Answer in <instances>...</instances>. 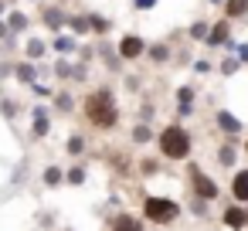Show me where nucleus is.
I'll list each match as a JSON object with an SVG mask.
<instances>
[{
    "instance_id": "nucleus-7",
    "label": "nucleus",
    "mask_w": 248,
    "mask_h": 231,
    "mask_svg": "<svg viewBox=\"0 0 248 231\" xmlns=\"http://www.w3.org/2000/svg\"><path fill=\"white\" fill-rule=\"evenodd\" d=\"M231 194H234L238 204L248 200V170H238V173H234V180H231Z\"/></svg>"
},
{
    "instance_id": "nucleus-19",
    "label": "nucleus",
    "mask_w": 248,
    "mask_h": 231,
    "mask_svg": "<svg viewBox=\"0 0 248 231\" xmlns=\"http://www.w3.org/2000/svg\"><path fill=\"white\" fill-rule=\"evenodd\" d=\"M217 156H221V163H224V167H231V163H234V150H231V146H221V153H217Z\"/></svg>"
},
{
    "instance_id": "nucleus-1",
    "label": "nucleus",
    "mask_w": 248,
    "mask_h": 231,
    "mask_svg": "<svg viewBox=\"0 0 248 231\" xmlns=\"http://www.w3.org/2000/svg\"><path fill=\"white\" fill-rule=\"evenodd\" d=\"M85 116L99 126V129H112L119 123V109H116V99L102 89V92H92L85 99Z\"/></svg>"
},
{
    "instance_id": "nucleus-20",
    "label": "nucleus",
    "mask_w": 248,
    "mask_h": 231,
    "mask_svg": "<svg viewBox=\"0 0 248 231\" xmlns=\"http://www.w3.org/2000/svg\"><path fill=\"white\" fill-rule=\"evenodd\" d=\"M177 102H180V106H190V102H194V92H190V89H180V92H177Z\"/></svg>"
},
{
    "instance_id": "nucleus-27",
    "label": "nucleus",
    "mask_w": 248,
    "mask_h": 231,
    "mask_svg": "<svg viewBox=\"0 0 248 231\" xmlns=\"http://www.w3.org/2000/svg\"><path fill=\"white\" fill-rule=\"evenodd\" d=\"M89 21H92V31H109V24L102 17H89Z\"/></svg>"
},
{
    "instance_id": "nucleus-29",
    "label": "nucleus",
    "mask_w": 248,
    "mask_h": 231,
    "mask_svg": "<svg viewBox=\"0 0 248 231\" xmlns=\"http://www.w3.org/2000/svg\"><path fill=\"white\" fill-rule=\"evenodd\" d=\"M136 7H140V11H150V7H153V0H136Z\"/></svg>"
},
{
    "instance_id": "nucleus-12",
    "label": "nucleus",
    "mask_w": 248,
    "mask_h": 231,
    "mask_svg": "<svg viewBox=\"0 0 248 231\" xmlns=\"http://www.w3.org/2000/svg\"><path fill=\"white\" fill-rule=\"evenodd\" d=\"M224 7H228V14H231V17H241V14L248 11V0H228Z\"/></svg>"
},
{
    "instance_id": "nucleus-11",
    "label": "nucleus",
    "mask_w": 248,
    "mask_h": 231,
    "mask_svg": "<svg viewBox=\"0 0 248 231\" xmlns=\"http://www.w3.org/2000/svg\"><path fill=\"white\" fill-rule=\"evenodd\" d=\"M228 41V24H214V31L207 34V45H224Z\"/></svg>"
},
{
    "instance_id": "nucleus-16",
    "label": "nucleus",
    "mask_w": 248,
    "mask_h": 231,
    "mask_svg": "<svg viewBox=\"0 0 248 231\" xmlns=\"http://www.w3.org/2000/svg\"><path fill=\"white\" fill-rule=\"evenodd\" d=\"M82 150H85V139H82V136H72V139H68V153H72V156H78Z\"/></svg>"
},
{
    "instance_id": "nucleus-5",
    "label": "nucleus",
    "mask_w": 248,
    "mask_h": 231,
    "mask_svg": "<svg viewBox=\"0 0 248 231\" xmlns=\"http://www.w3.org/2000/svg\"><path fill=\"white\" fill-rule=\"evenodd\" d=\"M143 51H146V45H143L140 38H133V34H129V38H123V45H119V58H126V62L140 58Z\"/></svg>"
},
{
    "instance_id": "nucleus-26",
    "label": "nucleus",
    "mask_w": 248,
    "mask_h": 231,
    "mask_svg": "<svg viewBox=\"0 0 248 231\" xmlns=\"http://www.w3.org/2000/svg\"><path fill=\"white\" fill-rule=\"evenodd\" d=\"M45 17H48V24H62V21H65V17H62V11H48Z\"/></svg>"
},
{
    "instance_id": "nucleus-22",
    "label": "nucleus",
    "mask_w": 248,
    "mask_h": 231,
    "mask_svg": "<svg viewBox=\"0 0 248 231\" xmlns=\"http://www.w3.org/2000/svg\"><path fill=\"white\" fill-rule=\"evenodd\" d=\"M41 51H45V45H41V41H28V55H31V58H38Z\"/></svg>"
},
{
    "instance_id": "nucleus-28",
    "label": "nucleus",
    "mask_w": 248,
    "mask_h": 231,
    "mask_svg": "<svg viewBox=\"0 0 248 231\" xmlns=\"http://www.w3.org/2000/svg\"><path fill=\"white\" fill-rule=\"evenodd\" d=\"M55 48H62V51H68V48H72V41H68V38H58V41H55Z\"/></svg>"
},
{
    "instance_id": "nucleus-4",
    "label": "nucleus",
    "mask_w": 248,
    "mask_h": 231,
    "mask_svg": "<svg viewBox=\"0 0 248 231\" xmlns=\"http://www.w3.org/2000/svg\"><path fill=\"white\" fill-rule=\"evenodd\" d=\"M190 187H194V194H197L201 200H214V197L221 194V190H217V184H214V180H211L197 163H190Z\"/></svg>"
},
{
    "instance_id": "nucleus-18",
    "label": "nucleus",
    "mask_w": 248,
    "mask_h": 231,
    "mask_svg": "<svg viewBox=\"0 0 248 231\" xmlns=\"http://www.w3.org/2000/svg\"><path fill=\"white\" fill-rule=\"evenodd\" d=\"M68 184H85V170L82 167H72L68 170Z\"/></svg>"
},
{
    "instance_id": "nucleus-25",
    "label": "nucleus",
    "mask_w": 248,
    "mask_h": 231,
    "mask_svg": "<svg viewBox=\"0 0 248 231\" xmlns=\"http://www.w3.org/2000/svg\"><path fill=\"white\" fill-rule=\"evenodd\" d=\"M55 102H58V106H62V112H72V95H58V99H55Z\"/></svg>"
},
{
    "instance_id": "nucleus-8",
    "label": "nucleus",
    "mask_w": 248,
    "mask_h": 231,
    "mask_svg": "<svg viewBox=\"0 0 248 231\" xmlns=\"http://www.w3.org/2000/svg\"><path fill=\"white\" fill-rule=\"evenodd\" d=\"M217 126H221V129H224L228 136H238V133L245 129V126H241V123H238V119H234L231 112H224V109H217Z\"/></svg>"
},
{
    "instance_id": "nucleus-15",
    "label": "nucleus",
    "mask_w": 248,
    "mask_h": 231,
    "mask_svg": "<svg viewBox=\"0 0 248 231\" xmlns=\"http://www.w3.org/2000/svg\"><path fill=\"white\" fill-rule=\"evenodd\" d=\"M17 78L31 85V82H34V68H31V65H17Z\"/></svg>"
},
{
    "instance_id": "nucleus-6",
    "label": "nucleus",
    "mask_w": 248,
    "mask_h": 231,
    "mask_svg": "<svg viewBox=\"0 0 248 231\" xmlns=\"http://www.w3.org/2000/svg\"><path fill=\"white\" fill-rule=\"evenodd\" d=\"M224 224H228V228H234V231H241V228L248 224V211H245V207H238V204H231V207L224 211Z\"/></svg>"
},
{
    "instance_id": "nucleus-30",
    "label": "nucleus",
    "mask_w": 248,
    "mask_h": 231,
    "mask_svg": "<svg viewBox=\"0 0 248 231\" xmlns=\"http://www.w3.org/2000/svg\"><path fill=\"white\" fill-rule=\"evenodd\" d=\"M238 58H241V62H248V45H241V48H238Z\"/></svg>"
},
{
    "instance_id": "nucleus-31",
    "label": "nucleus",
    "mask_w": 248,
    "mask_h": 231,
    "mask_svg": "<svg viewBox=\"0 0 248 231\" xmlns=\"http://www.w3.org/2000/svg\"><path fill=\"white\" fill-rule=\"evenodd\" d=\"M245 153H248V143H245Z\"/></svg>"
},
{
    "instance_id": "nucleus-2",
    "label": "nucleus",
    "mask_w": 248,
    "mask_h": 231,
    "mask_svg": "<svg viewBox=\"0 0 248 231\" xmlns=\"http://www.w3.org/2000/svg\"><path fill=\"white\" fill-rule=\"evenodd\" d=\"M160 150H163V156H170V160H184V156L190 153V133H187L184 126H167V129L160 133Z\"/></svg>"
},
{
    "instance_id": "nucleus-13",
    "label": "nucleus",
    "mask_w": 248,
    "mask_h": 231,
    "mask_svg": "<svg viewBox=\"0 0 248 231\" xmlns=\"http://www.w3.org/2000/svg\"><path fill=\"white\" fill-rule=\"evenodd\" d=\"M45 184H48V187H58V184H62V170H58V167H48V170H45Z\"/></svg>"
},
{
    "instance_id": "nucleus-3",
    "label": "nucleus",
    "mask_w": 248,
    "mask_h": 231,
    "mask_svg": "<svg viewBox=\"0 0 248 231\" xmlns=\"http://www.w3.org/2000/svg\"><path fill=\"white\" fill-rule=\"evenodd\" d=\"M143 217L153 221V224H170V221L180 217V207L170 197H146L143 200Z\"/></svg>"
},
{
    "instance_id": "nucleus-17",
    "label": "nucleus",
    "mask_w": 248,
    "mask_h": 231,
    "mask_svg": "<svg viewBox=\"0 0 248 231\" xmlns=\"http://www.w3.org/2000/svg\"><path fill=\"white\" fill-rule=\"evenodd\" d=\"M167 55H170V51H167V45H156V48H150V58H153V62H167Z\"/></svg>"
},
{
    "instance_id": "nucleus-24",
    "label": "nucleus",
    "mask_w": 248,
    "mask_h": 231,
    "mask_svg": "<svg viewBox=\"0 0 248 231\" xmlns=\"http://www.w3.org/2000/svg\"><path fill=\"white\" fill-rule=\"evenodd\" d=\"M190 34H194V38H207L211 31H207V24H194V28H190Z\"/></svg>"
},
{
    "instance_id": "nucleus-14",
    "label": "nucleus",
    "mask_w": 248,
    "mask_h": 231,
    "mask_svg": "<svg viewBox=\"0 0 248 231\" xmlns=\"http://www.w3.org/2000/svg\"><path fill=\"white\" fill-rule=\"evenodd\" d=\"M133 139H136V143H150V139H153V133H150L146 126H133Z\"/></svg>"
},
{
    "instance_id": "nucleus-21",
    "label": "nucleus",
    "mask_w": 248,
    "mask_h": 231,
    "mask_svg": "<svg viewBox=\"0 0 248 231\" xmlns=\"http://www.w3.org/2000/svg\"><path fill=\"white\" fill-rule=\"evenodd\" d=\"M24 24H28V17H24V14H11V28H14V31H21Z\"/></svg>"
},
{
    "instance_id": "nucleus-9",
    "label": "nucleus",
    "mask_w": 248,
    "mask_h": 231,
    "mask_svg": "<svg viewBox=\"0 0 248 231\" xmlns=\"http://www.w3.org/2000/svg\"><path fill=\"white\" fill-rule=\"evenodd\" d=\"M112 231H143V224H140L133 214H119V217L112 221Z\"/></svg>"
},
{
    "instance_id": "nucleus-10",
    "label": "nucleus",
    "mask_w": 248,
    "mask_h": 231,
    "mask_svg": "<svg viewBox=\"0 0 248 231\" xmlns=\"http://www.w3.org/2000/svg\"><path fill=\"white\" fill-rule=\"evenodd\" d=\"M45 133H48V112L38 106L34 109V136H45Z\"/></svg>"
},
{
    "instance_id": "nucleus-23",
    "label": "nucleus",
    "mask_w": 248,
    "mask_h": 231,
    "mask_svg": "<svg viewBox=\"0 0 248 231\" xmlns=\"http://www.w3.org/2000/svg\"><path fill=\"white\" fill-rule=\"evenodd\" d=\"M89 24H92V21H85V17H75V21H72V28H75L78 34H82V31H89Z\"/></svg>"
}]
</instances>
